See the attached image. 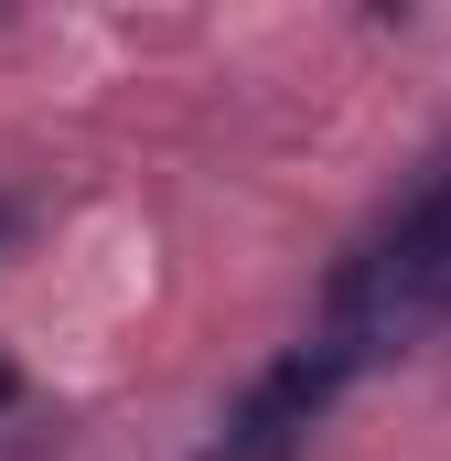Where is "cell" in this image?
<instances>
[{
  "mask_svg": "<svg viewBox=\"0 0 451 461\" xmlns=\"http://www.w3.org/2000/svg\"><path fill=\"white\" fill-rule=\"evenodd\" d=\"M430 333H451V150L398 194V215L334 268V290L312 312V344L344 354V375L419 354Z\"/></svg>",
  "mask_w": 451,
  "mask_h": 461,
  "instance_id": "cell-1",
  "label": "cell"
},
{
  "mask_svg": "<svg viewBox=\"0 0 451 461\" xmlns=\"http://www.w3.org/2000/svg\"><path fill=\"white\" fill-rule=\"evenodd\" d=\"M344 386H354L344 354H323L312 333H301L290 354H269V365L236 386V408L216 419V440H205L194 461H301V451H312V429L344 408Z\"/></svg>",
  "mask_w": 451,
  "mask_h": 461,
  "instance_id": "cell-2",
  "label": "cell"
},
{
  "mask_svg": "<svg viewBox=\"0 0 451 461\" xmlns=\"http://www.w3.org/2000/svg\"><path fill=\"white\" fill-rule=\"evenodd\" d=\"M0 408H22V365L11 354H0Z\"/></svg>",
  "mask_w": 451,
  "mask_h": 461,
  "instance_id": "cell-3",
  "label": "cell"
},
{
  "mask_svg": "<svg viewBox=\"0 0 451 461\" xmlns=\"http://www.w3.org/2000/svg\"><path fill=\"white\" fill-rule=\"evenodd\" d=\"M11 236H22V204H11V194H0V247H11Z\"/></svg>",
  "mask_w": 451,
  "mask_h": 461,
  "instance_id": "cell-4",
  "label": "cell"
}]
</instances>
